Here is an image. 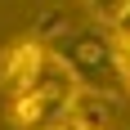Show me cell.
Returning <instances> with one entry per match:
<instances>
[{"instance_id": "5", "label": "cell", "mask_w": 130, "mask_h": 130, "mask_svg": "<svg viewBox=\"0 0 130 130\" xmlns=\"http://www.w3.org/2000/svg\"><path fill=\"white\" fill-rule=\"evenodd\" d=\"M50 130H94V126H81V121L67 117V121H58V126H50Z\"/></svg>"}, {"instance_id": "1", "label": "cell", "mask_w": 130, "mask_h": 130, "mask_svg": "<svg viewBox=\"0 0 130 130\" xmlns=\"http://www.w3.org/2000/svg\"><path fill=\"white\" fill-rule=\"evenodd\" d=\"M45 54L81 85V94H117L121 90L117 63L108 50V31H99V27H58L50 36Z\"/></svg>"}, {"instance_id": "2", "label": "cell", "mask_w": 130, "mask_h": 130, "mask_svg": "<svg viewBox=\"0 0 130 130\" xmlns=\"http://www.w3.org/2000/svg\"><path fill=\"white\" fill-rule=\"evenodd\" d=\"M76 103H81V85L54 58H45V67L36 72V81L27 90L9 94L5 126H13V130H50V126H58V121L72 117Z\"/></svg>"}, {"instance_id": "7", "label": "cell", "mask_w": 130, "mask_h": 130, "mask_svg": "<svg viewBox=\"0 0 130 130\" xmlns=\"http://www.w3.org/2000/svg\"><path fill=\"white\" fill-rule=\"evenodd\" d=\"M0 130H13V126H0Z\"/></svg>"}, {"instance_id": "6", "label": "cell", "mask_w": 130, "mask_h": 130, "mask_svg": "<svg viewBox=\"0 0 130 130\" xmlns=\"http://www.w3.org/2000/svg\"><path fill=\"white\" fill-rule=\"evenodd\" d=\"M117 31H126V36H130V9H126V18L117 23Z\"/></svg>"}, {"instance_id": "4", "label": "cell", "mask_w": 130, "mask_h": 130, "mask_svg": "<svg viewBox=\"0 0 130 130\" xmlns=\"http://www.w3.org/2000/svg\"><path fill=\"white\" fill-rule=\"evenodd\" d=\"M85 9L99 18V23H112L117 27L121 18H126V9H130V0H85Z\"/></svg>"}, {"instance_id": "3", "label": "cell", "mask_w": 130, "mask_h": 130, "mask_svg": "<svg viewBox=\"0 0 130 130\" xmlns=\"http://www.w3.org/2000/svg\"><path fill=\"white\" fill-rule=\"evenodd\" d=\"M45 40H36V36H27V40H18V45H9V50H0V90L5 94H18V90H27L31 81H36V72L45 67Z\"/></svg>"}]
</instances>
